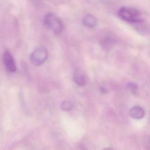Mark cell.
<instances>
[{"label": "cell", "instance_id": "6da1fadb", "mask_svg": "<svg viewBox=\"0 0 150 150\" xmlns=\"http://www.w3.org/2000/svg\"><path fill=\"white\" fill-rule=\"evenodd\" d=\"M118 16L122 20L131 23H138L142 21L141 12L131 7L121 8L118 11Z\"/></svg>", "mask_w": 150, "mask_h": 150}, {"label": "cell", "instance_id": "7a4b0ae2", "mask_svg": "<svg viewBox=\"0 0 150 150\" xmlns=\"http://www.w3.org/2000/svg\"><path fill=\"white\" fill-rule=\"evenodd\" d=\"M45 25L55 34L59 35L62 30V24L60 20L53 13H47L44 18Z\"/></svg>", "mask_w": 150, "mask_h": 150}, {"label": "cell", "instance_id": "3957f363", "mask_svg": "<svg viewBox=\"0 0 150 150\" xmlns=\"http://www.w3.org/2000/svg\"><path fill=\"white\" fill-rule=\"evenodd\" d=\"M47 52L45 49L38 48L35 49L30 55V60L35 66L42 64L47 59Z\"/></svg>", "mask_w": 150, "mask_h": 150}, {"label": "cell", "instance_id": "277c9868", "mask_svg": "<svg viewBox=\"0 0 150 150\" xmlns=\"http://www.w3.org/2000/svg\"><path fill=\"white\" fill-rule=\"evenodd\" d=\"M3 59L6 69L11 72H15L16 69L15 62L9 52L7 50L4 53Z\"/></svg>", "mask_w": 150, "mask_h": 150}, {"label": "cell", "instance_id": "5b68a950", "mask_svg": "<svg viewBox=\"0 0 150 150\" xmlns=\"http://www.w3.org/2000/svg\"><path fill=\"white\" fill-rule=\"evenodd\" d=\"M73 79L75 83L79 86H84L87 83V76L84 72L80 69H77L75 70Z\"/></svg>", "mask_w": 150, "mask_h": 150}, {"label": "cell", "instance_id": "8992f818", "mask_svg": "<svg viewBox=\"0 0 150 150\" xmlns=\"http://www.w3.org/2000/svg\"><path fill=\"white\" fill-rule=\"evenodd\" d=\"M129 114L131 117L135 119L142 118L145 115L144 109L139 106H134L129 110Z\"/></svg>", "mask_w": 150, "mask_h": 150}, {"label": "cell", "instance_id": "52a82bcc", "mask_svg": "<svg viewBox=\"0 0 150 150\" xmlns=\"http://www.w3.org/2000/svg\"><path fill=\"white\" fill-rule=\"evenodd\" d=\"M83 24L87 27H94L97 24V19L94 16L91 14H87L83 19Z\"/></svg>", "mask_w": 150, "mask_h": 150}, {"label": "cell", "instance_id": "ba28073f", "mask_svg": "<svg viewBox=\"0 0 150 150\" xmlns=\"http://www.w3.org/2000/svg\"><path fill=\"white\" fill-rule=\"evenodd\" d=\"M72 107H73V103L71 101H67V100L63 101L60 105L61 109L64 111L70 110L72 108Z\"/></svg>", "mask_w": 150, "mask_h": 150}, {"label": "cell", "instance_id": "9c48e42d", "mask_svg": "<svg viewBox=\"0 0 150 150\" xmlns=\"http://www.w3.org/2000/svg\"><path fill=\"white\" fill-rule=\"evenodd\" d=\"M128 87L129 88V89L132 91V92H135L137 90V86L133 83H129L128 84Z\"/></svg>", "mask_w": 150, "mask_h": 150}]
</instances>
